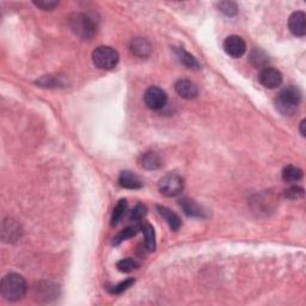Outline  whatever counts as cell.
Masks as SVG:
<instances>
[{"instance_id":"6da1fadb","label":"cell","mask_w":306,"mask_h":306,"mask_svg":"<svg viewBox=\"0 0 306 306\" xmlns=\"http://www.w3.org/2000/svg\"><path fill=\"white\" fill-rule=\"evenodd\" d=\"M27 281L22 275L16 273L8 274L3 277L0 283V292L6 300L17 301L22 299L27 293Z\"/></svg>"},{"instance_id":"7a4b0ae2","label":"cell","mask_w":306,"mask_h":306,"mask_svg":"<svg viewBox=\"0 0 306 306\" xmlns=\"http://www.w3.org/2000/svg\"><path fill=\"white\" fill-rule=\"evenodd\" d=\"M301 101V92L295 86H287L276 98V108L283 115H292Z\"/></svg>"},{"instance_id":"3957f363","label":"cell","mask_w":306,"mask_h":306,"mask_svg":"<svg viewBox=\"0 0 306 306\" xmlns=\"http://www.w3.org/2000/svg\"><path fill=\"white\" fill-rule=\"evenodd\" d=\"M69 28L82 40H91L96 34V24L84 14H73L69 17Z\"/></svg>"},{"instance_id":"277c9868","label":"cell","mask_w":306,"mask_h":306,"mask_svg":"<svg viewBox=\"0 0 306 306\" xmlns=\"http://www.w3.org/2000/svg\"><path fill=\"white\" fill-rule=\"evenodd\" d=\"M120 55L116 49L109 46L97 47L92 53V61L94 65L101 69H113L119 63Z\"/></svg>"},{"instance_id":"5b68a950","label":"cell","mask_w":306,"mask_h":306,"mask_svg":"<svg viewBox=\"0 0 306 306\" xmlns=\"http://www.w3.org/2000/svg\"><path fill=\"white\" fill-rule=\"evenodd\" d=\"M184 182L180 175L177 174H168L159 181L158 189L162 195L167 197H174L181 194L183 190Z\"/></svg>"},{"instance_id":"8992f818","label":"cell","mask_w":306,"mask_h":306,"mask_svg":"<svg viewBox=\"0 0 306 306\" xmlns=\"http://www.w3.org/2000/svg\"><path fill=\"white\" fill-rule=\"evenodd\" d=\"M167 92L158 86H151L143 94V102L146 107L151 110H161L167 104Z\"/></svg>"},{"instance_id":"52a82bcc","label":"cell","mask_w":306,"mask_h":306,"mask_svg":"<svg viewBox=\"0 0 306 306\" xmlns=\"http://www.w3.org/2000/svg\"><path fill=\"white\" fill-rule=\"evenodd\" d=\"M224 50L227 55L237 59V57L243 56L247 52V44L241 36L231 35L224 41Z\"/></svg>"},{"instance_id":"ba28073f","label":"cell","mask_w":306,"mask_h":306,"mask_svg":"<svg viewBox=\"0 0 306 306\" xmlns=\"http://www.w3.org/2000/svg\"><path fill=\"white\" fill-rule=\"evenodd\" d=\"M258 81L267 89H275L281 85L282 74L274 67H264L258 75Z\"/></svg>"},{"instance_id":"9c48e42d","label":"cell","mask_w":306,"mask_h":306,"mask_svg":"<svg viewBox=\"0 0 306 306\" xmlns=\"http://www.w3.org/2000/svg\"><path fill=\"white\" fill-rule=\"evenodd\" d=\"M288 29L294 36L302 37L306 34V16L302 11L293 12L288 19Z\"/></svg>"},{"instance_id":"30bf717a","label":"cell","mask_w":306,"mask_h":306,"mask_svg":"<svg viewBox=\"0 0 306 306\" xmlns=\"http://www.w3.org/2000/svg\"><path fill=\"white\" fill-rule=\"evenodd\" d=\"M175 91L184 100H194L199 95L197 86L188 79H180L175 84Z\"/></svg>"},{"instance_id":"8fae6325","label":"cell","mask_w":306,"mask_h":306,"mask_svg":"<svg viewBox=\"0 0 306 306\" xmlns=\"http://www.w3.org/2000/svg\"><path fill=\"white\" fill-rule=\"evenodd\" d=\"M119 183L122 188L126 189H140L142 187V181L140 180L138 175L133 174L130 171H122L119 176Z\"/></svg>"},{"instance_id":"7c38bea8","label":"cell","mask_w":306,"mask_h":306,"mask_svg":"<svg viewBox=\"0 0 306 306\" xmlns=\"http://www.w3.org/2000/svg\"><path fill=\"white\" fill-rule=\"evenodd\" d=\"M157 210H158L159 214H161L162 218L168 222V225L170 226V228L172 230V231H177V230L181 227V224H182L181 218L176 214V213L172 212L171 209H169L168 207H164V206H157Z\"/></svg>"},{"instance_id":"4fadbf2b","label":"cell","mask_w":306,"mask_h":306,"mask_svg":"<svg viewBox=\"0 0 306 306\" xmlns=\"http://www.w3.org/2000/svg\"><path fill=\"white\" fill-rule=\"evenodd\" d=\"M180 205L188 216H193V218H203L205 216V210H202V208L194 200L183 199Z\"/></svg>"},{"instance_id":"5bb4252c","label":"cell","mask_w":306,"mask_h":306,"mask_svg":"<svg viewBox=\"0 0 306 306\" xmlns=\"http://www.w3.org/2000/svg\"><path fill=\"white\" fill-rule=\"evenodd\" d=\"M151 44L145 38H135V40L132 41L130 43V50H132L133 54H135L136 56L139 57H145L147 56L149 53H151Z\"/></svg>"},{"instance_id":"9a60e30c","label":"cell","mask_w":306,"mask_h":306,"mask_svg":"<svg viewBox=\"0 0 306 306\" xmlns=\"http://www.w3.org/2000/svg\"><path fill=\"white\" fill-rule=\"evenodd\" d=\"M140 230L142 231L143 236H145V247L149 253H153L157 248V243H156V232L155 228L151 224L145 222L143 225H140Z\"/></svg>"},{"instance_id":"2e32d148","label":"cell","mask_w":306,"mask_h":306,"mask_svg":"<svg viewBox=\"0 0 306 306\" xmlns=\"http://www.w3.org/2000/svg\"><path fill=\"white\" fill-rule=\"evenodd\" d=\"M175 53L178 57V60L183 63L184 66H187L188 68H193V69H200V63L191 54H189L183 48H175Z\"/></svg>"},{"instance_id":"e0dca14e","label":"cell","mask_w":306,"mask_h":306,"mask_svg":"<svg viewBox=\"0 0 306 306\" xmlns=\"http://www.w3.org/2000/svg\"><path fill=\"white\" fill-rule=\"evenodd\" d=\"M141 167L147 170H156L161 167V158L156 152H146L141 156Z\"/></svg>"},{"instance_id":"ac0fdd59","label":"cell","mask_w":306,"mask_h":306,"mask_svg":"<svg viewBox=\"0 0 306 306\" xmlns=\"http://www.w3.org/2000/svg\"><path fill=\"white\" fill-rule=\"evenodd\" d=\"M127 207H128V203H127V200L121 199L117 205L115 206V208L113 210V214H111V226L117 225L119 222L122 220V218L126 214L127 212Z\"/></svg>"},{"instance_id":"d6986e66","label":"cell","mask_w":306,"mask_h":306,"mask_svg":"<svg viewBox=\"0 0 306 306\" xmlns=\"http://www.w3.org/2000/svg\"><path fill=\"white\" fill-rule=\"evenodd\" d=\"M139 231H140V225H134V226H129V227H126L115 236L113 244L119 245L120 243H122L123 241H127V239L134 237Z\"/></svg>"},{"instance_id":"ffe728a7","label":"cell","mask_w":306,"mask_h":306,"mask_svg":"<svg viewBox=\"0 0 306 306\" xmlns=\"http://www.w3.org/2000/svg\"><path fill=\"white\" fill-rule=\"evenodd\" d=\"M282 178L286 182H298L302 178V170L294 165H288L282 170Z\"/></svg>"},{"instance_id":"44dd1931","label":"cell","mask_w":306,"mask_h":306,"mask_svg":"<svg viewBox=\"0 0 306 306\" xmlns=\"http://www.w3.org/2000/svg\"><path fill=\"white\" fill-rule=\"evenodd\" d=\"M116 267L120 272L130 273L139 267V263L136 262L135 260H133V258H123V260H121L117 262Z\"/></svg>"},{"instance_id":"7402d4cb","label":"cell","mask_w":306,"mask_h":306,"mask_svg":"<svg viewBox=\"0 0 306 306\" xmlns=\"http://www.w3.org/2000/svg\"><path fill=\"white\" fill-rule=\"evenodd\" d=\"M218 8L222 14L228 16V17L236 16L238 12V6L234 2H221L218 4Z\"/></svg>"},{"instance_id":"603a6c76","label":"cell","mask_w":306,"mask_h":306,"mask_svg":"<svg viewBox=\"0 0 306 306\" xmlns=\"http://www.w3.org/2000/svg\"><path fill=\"white\" fill-rule=\"evenodd\" d=\"M145 214H146V207L141 205V203H139V205H136L135 207H134L133 210H130L129 220L130 221L138 222L143 218V215Z\"/></svg>"},{"instance_id":"cb8c5ba5","label":"cell","mask_w":306,"mask_h":306,"mask_svg":"<svg viewBox=\"0 0 306 306\" xmlns=\"http://www.w3.org/2000/svg\"><path fill=\"white\" fill-rule=\"evenodd\" d=\"M251 62L254 63V66L256 67H267L266 63L268 61L267 56L264 55V54L261 52V50H255V52H253V54H251Z\"/></svg>"},{"instance_id":"d4e9b609","label":"cell","mask_w":306,"mask_h":306,"mask_svg":"<svg viewBox=\"0 0 306 306\" xmlns=\"http://www.w3.org/2000/svg\"><path fill=\"white\" fill-rule=\"evenodd\" d=\"M134 282H135V281H134V279H127V280H124V281L120 282L119 285L114 286L113 288L110 289V292H111V293H114V294H120V293H122V292H124V291H127V289H128L129 287H132V285H133Z\"/></svg>"},{"instance_id":"484cf974","label":"cell","mask_w":306,"mask_h":306,"mask_svg":"<svg viewBox=\"0 0 306 306\" xmlns=\"http://www.w3.org/2000/svg\"><path fill=\"white\" fill-rule=\"evenodd\" d=\"M286 197L288 199L295 200V199H300V197L304 196V189L301 187H291L289 189L286 190Z\"/></svg>"},{"instance_id":"4316f807","label":"cell","mask_w":306,"mask_h":306,"mask_svg":"<svg viewBox=\"0 0 306 306\" xmlns=\"http://www.w3.org/2000/svg\"><path fill=\"white\" fill-rule=\"evenodd\" d=\"M34 4L37 6V8L42 9V10H47V11H52L54 8H56L57 4L59 3L57 2H52V0H42V2H34Z\"/></svg>"},{"instance_id":"83f0119b","label":"cell","mask_w":306,"mask_h":306,"mask_svg":"<svg viewBox=\"0 0 306 306\" xmlns=\"http://www.w3.org/2000/svg\"><path fill=\"white\" fill-rule=\"evenodd\" d=\"M304 127H305V120H302L301 122H300V134L302 136H305V129H304Z\"/></svg>"}]
</instances>
